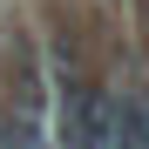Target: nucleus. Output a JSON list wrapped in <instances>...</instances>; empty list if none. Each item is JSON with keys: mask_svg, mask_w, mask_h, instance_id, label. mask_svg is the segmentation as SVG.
Masks as SVG:
<instances>
[{"mask_svg": "<svg viewBox=\"0 0 149 149\" xmlns=\"http://www.w3.org/2000/svg\"><path fill=\"white\" fill-rule=\"evenodd\" d=\"M109 149H149L142 88H129V95H109Z\"/></svg>", "mask_w": 149, "mask_h": 149, "instance_id": "7ed1b4c3", "label": "nucleus"}, {"mask_svg": "<svg viewBox=\"0 0 149 149\" xmlns=\"http://www.w3.org/2000/svg\"><path fill=\"white\" fill-rule=\"evenodd\" d=\"M61 149H109V95L61 81Z\"/></svg>", "mask_w": 149, "mask_h": 149, "instance_id": "f257e3e1", "label": "nucleus"}, {"mask_svg": "<svg viewBox=\"0 0 149 149\" xmlns=\"http://www.w3.org/2000/svg\"><path fill=\"white\" fill-rule=\"evenodd\" d=\"M102 7H129V0H102Z\"/></svg>", "mask_w": 149, "mask_h": 149, "instance_id": "20e7f679", "label": "nucleus"}, {"mask_svg": "<svg viewBox=\"0 0 149 149\" xmlns=\"http://www.w3.org/2000/svg\"><path fill=\"white\" fill-rule=\"evenodd\" d=\"M14 68H20L14 74V109H7L14 149H47V74L34 61H14Z\"/></svg>", "mask_w": 149, "mask_h": 149, "instance_id": "f03ea898", "label": "nucleus"}]
</instances>
